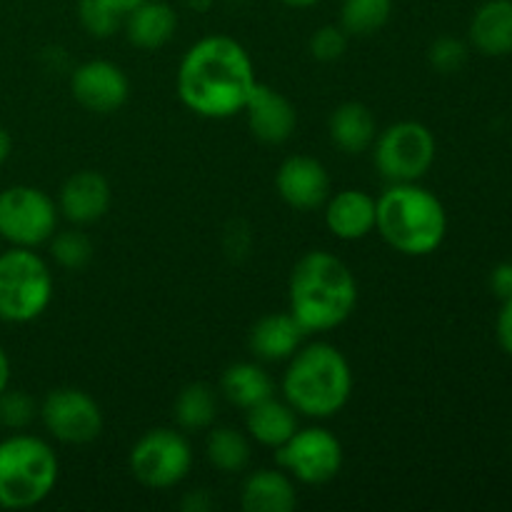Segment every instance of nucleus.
<instances>
[{
    "mask_svg": "<svg viewBox=\"0 0 512 512\" xmlns=\"http://www.w3.org/2000/svg\"><path fill=\"white\" fill-rule=\"evenodd\" d=\"M428 60L440 73H458L468 60V48L458 38H438L430 45Z\"/></svg>",
    "mask_w": 512,
    "mask_h": 512,
    "instance_id": "nucleus-30",
    "label": "nucleus"
},
{
    "mask_svg": "<svg viewBox=\"0 0 512 512\" xmlns=\"http://www.w3.org/2000/svg\"><path fill=\"white\" fill-rule=\"evenodd\" d=\"M45 430L65 445L93 443L103 430L100 405L78 388H58L45 395L40 405Z\"/></svg>",
    "mask_w": 512,
    "mask_h": 512,
    "instance_id": "nucleus-11",
    "label": "nucleus"
},
{
    "mask_svg": "<svg viewBox=\"0 0 512 512\" xmlns=\"http://www.w3.org/2000/svg\"><path fill=\"white\" fill-rule=\"evenodd\" d=\"M258 85L248 50L228 35H208L185 53L178 68V95L188 110L223 120L243 113Z\"/></svg>",
    "mask_w": 512,
    "mask_h": 512,
    "instance_id": "nucleus-1",
    "label": "nucleus"
},
{
    "mask_svg": "<svg viewBox=\"0 0 512 512\" xmlns=\"http://www.w3.org/2000/svg\"><path fill=\"white\" fill-rule=\"evenodd\" d=\"M470 40L490 58L512 53V0H488L470 20Z\"/></svg>",
    "mask_w": 512,
    "mask_h": 512,
    "instance_id": "nucleus-19",
    "label": "nucleus"
},
{
    "mask_svg": "<svg viewBox=\"0 0 512 512\" xmlns=\"http://www.w3.org/2000/svg\"><path fill=\"white\" fill-rule=\"evenodd\" d=\"M375 228L403 255H430L443 245L448 215L443 203L418 183H393L375 200Z\"/></svg>",
    "mask_w": 512,
    "mask_h": 512,
    "instance_id": "nucleus-4",
    "label": "nucleus"
},
{
    "mask_svg": "<svg viewBox=\"0 0 512 512\" xmlns=\"http://www.w3.org/2000/svg\"><path fill=\"white\" fill-rule=\"evenodd\" d=\"M328 130L330 140L348 155L365 153L378 138V123H375L373 110L363 103H355V100L333 110Z\"/></svg>",
    "mask_w": 512,
    "mask_h": 512,
    "instance_id": "nucleus-20",
    "label": "nucleus"
},
{
    "mask_svg": "<svg viewBox=\"0 0 512 512\" xmlns=\"http://www.w3.org/2000/svg\"><path fill=\"white\" fill-rule=\"evenodd\" d=\"M245 428L255 443L275 450L298 430V418L293 405L268 398L245 410Z\"/></svg>",
    "mask_w": 512,
    "mask_h": 512,
    "instance_id": "nucleus-22",
    "label": "nucleus"
},
{
    "mask_svg": "<svg viewBox=\"0 0 512 512\" xmlns=\"http://www.w3.org/2000/svg\"><path fill=\"white\" fill-rule=\"evenodd\" d=\"M123 25L130 45L140 50H158L175 35L178 15L163 0H145L125 15Z\"/></svg>",
    "mask_w": 512,
    "mask_h": 512,
    "instance_id": "nucleus-18",
    "label": "nucleus"
},
{
    "mask_svg": "<svg viewBox=\"0 0 512 512\" xmlns=\"http://www.w3.org/2000/svg\"><path fill=\"white\" fill-rule=\"evenodd\" d=\"M205 453H208L210 465H215L220 473H240L250 463L248 438L235 428L213 430L205 443Z\"/></svg>",
    "mask_w": 512,
    "mask_h": 512,
    "instance_id": "nucleus-26",
    "label": "nucleus"
},
{
    "mask_svg": "<svg viewBox=\"0 0 512 512\" xmlns=\"http://www.w3.org/2000/svg\"><path fill=\"white\" fill-rule=\"evenodd\" d=\"M78 15L93 38H110L123 25V15L108 0H80Z\"/></svg>",
    "mask_w": 512,
    "mask_h": 512,
    "instance_id": "nucleus-28",
    "label": "nucleus"
},
{
    "mask_svg": "<svg viewBox=\"0 0 512 512\" xmlns=\"http://www.w3.org/2000/svg\"><path fill=\"white\" fill-rule=\"evenodd\" d=\"M210 508H213V500L208 498L205 490H193V493H188V498L183 500V510L188 512H205Z\"/></svg>",
    "mask_w": 512,
    "mask_h": 512,
    "instance_id": "nucleus-34",
    "label": "nucleus"
},
{
    "mask_svg": "<svg viewBox=\"0 0 512 512\" xmlns=\"http://www.w3.org/2000/svg\"><path fill=\"white\" fill-rule=\"evenodd\" d=\"M325 225L340 240H363L375 230V200L363 190H340L328 200Z\"/></svg>",
    "mask_w": 512,
    "mask_h": 512,
    "instance_id": "nucleus-16",
    "label": "nucleus"
},
{
    "mask_svg": "<svg viewBox=\"0 0 512 512\" xmlns=\"http://www.w3.org/2000/svg\"><path fill=\"white\" fill-rule=\"evenodd\" d=\"M285 403L305 418H333L353 393V370L335 345L313 343L290 358L283 375Z\"/></svg>",
    "mask_w": 512,
    "mask_h": 512,
    "instance_id": "nucleus-3",
    "label": "nucleus"
},
{
    "mask_svg": "<svg viewBox=\"0 0 512 512\" xmlns=\"http://www.w3.org/2000/svg\"><path fill=\"white\" fill-rule=\"evenodd\" d=\"M495 333H498L500 348H503L508 355H512V298L503 300V308H500Z\"/></svg>",
    "mask_w": 512,
    "mask_h": 512,
    "instance_id": "nucleus-32",
    "label": "nucleus"
},
{
    "mask_svg": "<svg viewBox=\"0 0 512 512\" xmlns=\"http://www.w3.org/2000/svg\"><path fill=\"white\" fill-rule=\"evenodd\" d=\"M58 208L33 185H13L0 193V238L13 248H38L55 235Z\"/></svg>",
    "mask_w": 512,
    "mask_h": 512,
    "instance_id": "nucleus-8",
    "label": "nucleus"
},
{
    "mask_svg": "<svg viewBox=\"0 0 512 512\" xmlns=\"http://www.w3.org/2000/svg\"><path fill=\"white\" fill-rule=\"evenodd\" d=\"M70 90H73V98L85 110L108 115L123 108L125 100H128L130 85L123 70L115 63H108V60H88L70 78Z\"/></svg>",
    "mask_w": 512,
    "mask_h": 512,
    "instance_id": "nucleus-12",
    "label": "nucleus"
},
{
    "mask_svg": "<svg viewBox=\"0 0 512 512\" xmlns=\"http://www.w3.org/2000/svg\"><path fill=\"white\" fill-rule=\"evenodd\" d=\"M53 298V275L33 248L0 253V320L30 323L40 318Z\"/></svg>",
    "mask_w": 512,
    "mask_h": 512,
    "instance_id": "nucleus-6",
    "label": "nucleus"
},
{
    "mask_svg": "<svg viewBox=\"0 0 512 512\" xmlns=\"http://www.w3.org/2000/svg\"><path fill=\"white\" fill-rule=\"evenodd\" d=\"M305 330L290 313H273L260 318L250 330L248 345L260 360H290L300 350L305 338Z\"/></svg>",
    "mask_w": 512,
    "mask_h": 512,
    "instance_id": "nucleus-17",
    "label": "nucleus"
},
{
    "mask_svg": "<svg viewBox=\"0 0 512 512\" xmlns=\"http://www.w3.org/2000/svg\"><path fill=\"white\" fill-rule=\"evenodd\" d=\"M280 3L290 5V8H310V5L320 3V0H280Z\"/></svg>",
    "mask_w": 512,
    "mask_h": 512,
    "instance_id": "nucleus-38",
    "label": "nucleus"
},
{
    "mask_svg": "<svg viewBox=\"0 0 512 512\" xmlns=\"http://www.w3.org/2000/svg\"><path fill=\"white\" fill-rule=\"evenodd\" d=\"M58 473V455L45 440L23 433L0 440V508H35L53 493Z\"/></svg>",
    "mask_w": 512,
    "mask_h": 512,
    "instance_id": "nucleus-5",
    "label": "nucleus"
},
{
    "mask_svg": "<svg viewBox=\"0 0 512 512\" xmlns=\"http://www.w3.org/2000/svg\"><path fill=\"white\" fill-rule=\"evenodd\" d=\"M280 198L295 210H315L328 200L330 175L320 160L310 155H293L275 175Z\"/></svg>",
    "mask_w": 512,
    "mask_h": 512,
    "instance_id": "nucleus-13",
    "label": "nucleus"
},
{
    "mask_svg": "<svg viewBox=\"0 0 512 512\" xmlns=\"http://www.w3.org/2000/svg\"><path fill=\"white\" fill-rule=\"evenodd\" d=\"M345 48H348V33L335 25H323L318 33L310 38V53L320 63H333V60L343 58Z\"/></svg>",
    "mask_w": 512,
    "mask_h": 512,
    "instance_id": "nucleus-31",
    "label": "nucleus"
},
{
    "mask_svg": "<svg viewBox=\"0 0 512 512\" xmlns=\"http://www.w3.org/2000/svg\"><path fill=\"white\" fill-rule=\"evenodd\" d=\"M10 150H13V140H10L8 130L0 125V165L10 158Z\"/></svg>",
    "mask_w": 512,
    "mask_h": 512,
    "instance_id": "nucleus-36",
    "label": "nucleus"
},
{
    "mask_svg": "<svg viewBox=\"0 0 512 512\" xmlns=\"http://www.w3.org/2000/svg\"><path fill=\"white\" fill-rule=\"evenodd\" d=\"M393 15V0H343L340 28L348 35L368 38L375 35Z\"/></svg>",
    "mask_w": 512,
    "mask_h": 512,
    "instance_id": "nucleus-25",
    "label": "nucleus"
},
{
    "mask_svg": "<svg viewBox=\"0 0 512 512\" xmlns=\"http://www.w3.org/2000/svg\"><path fill=\"white\" fill-rule=\"evenodd\" d=\"M175 420L183 430H205L215 423L218 415V398L215 390L205 383H190L180 390L178 400H175Z\"/></svg>",
    "mask_w": 512,
    "mask_h": 512,
    "instance_id": "nucleus-24",
    "label": "nucleus"
},
{
    "mask_svg": "<svg viewBox=\"0 0 512 512\" xmlns=\"http://www.w3.org/2000/svg\"><path fill=\"white\" fill-rule=\"evenodd\" d=\"M193 465L188 440L170 428L148 430L130 450V473L153 490H168L183 483Z\"/></svg>",
    "mask_w": 512,
    "mask_h": 512,
    "instance_id": "nucleus-9",
    "label": "nucleus"
},
{
    "mask_svg": "<svg viewBox=\"0 0 512 512\" xmlns=\"http://www.w3.org/2000/svg\"><path fill=\"white\" fill-rule=\"evenodd\" d=\"M490 288L500 300L512 298V263H503L490 275Z\"/></svg>",
    "mask_w": 512,
    "mask_h": 512,
    "instance_id": "nucleus-33",
    "label": "nucleus"
},
{
    "mask_svg": "<svg viewBox=\"0 0 512 512\" xmlns=\"http://www.w3.org/2000/svg\"><path fill=\"white\" fill-rule=\"evenodd\" d=\"M8 383H10V360L8 355H5V350L0 348V393L8 390Z\"/></svg>",
    "mask_w": 512,
    "mask_h": 512,
    "instance_id": "nucleus-35",
    "label": "nucleus"
},
{
    "mask_svg": "<svg viewBox=\"0 0 512 512\" xmlns=\"http://www.w3.org/2000/svg\"><path fill=\"white\" fill-rule=\"evenodd\" d=\"M375 165L390 183H418L435 163V135L415 120L390 125L375 138Z\"/></svg>",
    "mask_w": 512,
    "mask_h": 512,
    "instance_id": "nucleus-7",
    "label": "nucleus"
},
{
    "mask_svg": "<svg viewBox=\"0 0 512 512\" xmlns=\"http://www.w3.org/2000/svg\"><path fill=\"white\" fill-rule=\"evenodd\" d=\"M243 113L248 118L250 133L270 145L285 143L298 125V113H295L293 103L283 93L263 83L255 85Z\"/></svg>",
    "mask_w": 512,
    "mask_h": 512,
    "instance_id": "nucleus-14",
    "label": "nucleus"
},
{
    "mask_svg": "<svg viewBox=\"0 0 512 512\" xmlns=\"http://www.w3.org/2000/svg\"><path fill=\"white\" fill-rule=\"evenodd\" d=\"M288 300V313L305 333H325L353 315L358 305V283L343 260L325 250H313L295 263Z\"/></svg>",
    "mask_w": 512,
    "mask_h": 512,
    "instance_id": "nucleus-2",
    "label": "nucleus"
},
{
    "mask_svg": "<svg viewBox=\"0 0 512 512\" xmlns=\"http://www.w3.org/2000/svg\"><path fill=\"white\" fill-rule=\"evenodd\" d=\"M275 463L300 483L323 485L343 468V445L325 428L295 430L280 448H275Z\"/></svg>",
    "mask_w": 512,
    "mask_h": 512,
    "instance_id": "nucleus-10",
    "label": "nucleus"
},
{
    "mask_svg": "<svg viewBox=\"0 0 512 512\" xmlns=\"http://www.w3.org/2000/svg\"><path fill=\"white\" fill-rule=\"evenodd\" d=\"M35 403L23 390H5L0 393V425L20 430L33 423Z\"/></svg>",
    "mask_w": 512,
    "mask_h": 512,
    "instance_id": "nucleus-29",
    "label": "nucleus"
},
{
    "mask_svg": "<svg viewBox=\"0 0 512 512\" xmlns=\"http://www.w3.org/2000/svg\"><path fill=\"white\" fill-rule=\"evenodd\" d=\"M240 505L245 512H290L298 505V493L285 473L258 470L243 483Z\"/></svg>",
    "mask_w": 512,
    "mask_h": 512,
    "instance_id": "nucleus-21",
    "label": "nucleus"
},
{
    "mask_svg": "<svg viewBox=\"0 0 512 512\" xmlns=\"http://www.w3.org/2000/svg\"><path fill=\"white\" fill-rule=\"evenodd\" d=\"M110 5H113L115 10H118L120 15H123V20H125V15L130 13V10H135L138 8V5H143L145 0H108Z\"/></svg>",
    "mask_w": 512,
    "mask_h": 512,
    "instance_id": "nucleus-37",
    "label": "nucleus"
},
{
    "mask_svg": "<svg viewBox=\"0 0 512 512\" xmlns=\"http://www.w3.org/2000/svg\"><path fill=\"white\" fill-rule=\"evenodd\" d=\"M225 400L238 408L248 410L263 400L273 398V380L260 365L255 363H235L230 365L220 380Z\"/></svg>",
    "mask_w": 512,
    "mask_h": 512,
    "instance_id": "nucleus-23",
    "label": "nucleus"
},
{
    "mask_svg": "<svg viewBox=\"0 0 512 512\" xmlns=\"http://www.w3.org/2000/svg\"><path fill=\"white\" fill-rule=\"evenodd\" d=\"M48 243L53 258L68 270H80L93 260V243L88 240V235L78 233V230H63V233L53 235Z\"/></svg>",
    "mask_w": 512,
    "mask_h": 512,
    "instance_id": "nucleus-27",
    "label": "nucleus"
},
{
    "mask_svg": "<svg viewBox=\"0 0 512 512\" xmlns=\"http://www.w3.org/2000/svg\"><path fill=\"white\" fill-rule=\"evenodd\" d=\"M110 193L108 180L95 170H80L73 173L60 188V213L75 225H90L98 223L110 208Z\"/></svg>",
    "mask_w": 512,
    "mask_h": 512,
    "instance_id": "nucleus-15",
    "label": "nucleus"
}]
</instances>
